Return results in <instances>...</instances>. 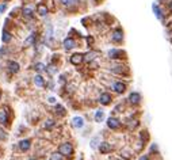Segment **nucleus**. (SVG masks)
<instances>
[{
  "instance_id": "nucleus-16",
  "label": "nucleus",
  "mask_w": 172,
  "mask_h": 160,
  "mask_svg": "<svg viewBox=\"0 0 172 160\" xmlns=\"http://www.w3.org/2000/svg\"><path fill=\"white\" fill-rule=\"evenodd\" d=\"M30 145H31V142H30V140H22L21 142H19V148H21L22 152H26L30 149Z\"/></svg>"
},
{
  "instance_id": "nucleus-33",
  "label": "nucleus",
  "mask_w": 172,
  "mask_h": 160,
  "mask_svg": "<svg viewBox=\"0 0 172 160\" xmlns=\"http://www.w3.org/2000/svg\"><path fill=\"white\" fill-rule=\"evenodd\" d=\"M168 8H169V11L172 12V0H169V1H168Z\"/></svg>"
},
{
  "instance_id": "nucleus-3",
  "label": "nucleus",
  "mask_w": 172,
  "mask_h": 160,
  "mask_svg": "<svg viewBox=\"0 0 172 160\" xmlns=\"http://www.w3.org/2000/svg\"><path fill=\"white\" fill-rule=\"evenodd\" d=\"M111 39H113V42H115V44H121V42L123 41V30L122 29H115L113 31V34H111Z\"/></svg>"
},
{
  "instance_id": "nucleus-1",
  "label": "nucleus",
  "mask_w": 172,
  "mask_h": 160,
  "mask_svg": "<svg viewBox=\"0 0 172 160\" xmlns=\"http://www.w3.org/2000/svg\"><path fill=\"white\" fill-rule=\"evenodd\" d=\"M125 57L126 53L122 49H111V50H108V59L111 60H122Z\"/></svg>"
},
{
  "instance_id": "nucleus-35",
  "label": "nucleus",
  "mask_w": 172,
  "mask_h": 160,
  "mask_svg": "<svg viewBox=\"0 0 172 160\" xmlns=\"http://www.w3.org/2000/svg\"><path fill=\"white\" fill-rule=\"evenodd\" d=\"M0 99H1V91H0Z\"/></svg>"
},
{
  "instance_id": "nucleus-24",
  "label": "nucleus",
  "mask_w": 172,
  "mask_h": 160,
  "mask_svg": "<svg viewBox=\"0 0 172 160\" xmlns=\"http://www.w3.org/2000/svg\"><path fill=\"white\" fill-rule=\"evenodd\" d=\"M60 3H61L62 6H65V7H70V6H73V4L77 3V0H60Z\"/></svg>"
},
{
  "instance_id": "nucleus-19",
  "label": "nucleus",
  "mask_w": 172,
  "mask_h": 160,
  "mask_svg": "<svg viewBox=\"0 0 172 160\" xmlns=\"http://www.w3.org/2000/svg\"><path fill=\"white\" fill-rule=\"evenodd\" d=\"M72 124L75 127H83V125H84V119L82 118V117H75V118L72 119Z\"/></svg>"
},
{
  "instance_id": "nucleus-31",
  "label": "nucleus",
  "mask_w": 172,
  "mask_h": 160,
  "mask_svg": "<svg viewBox=\"0 0 172 160\" xmlns=\"http://www.w3.org/2000/svg\"><path fill=\"white\" fill-rule=\"evenodd\" d=\"M138 160H149V156H146V155H144V156H141Z\"/></svg>"
},
{
  "instance_id": "nucleus-12",
  "label": "nucleus",
  "mask_w": 172,
  "mask_h": 160,
  "mask_svg": "<svg viewBox=\"0 0 172 160\" xmlns=\"http://www.w3.org/2000/svg\"><path fill=\"white\" fill-rule=\"evenodd\" d=\"M22 14H23V16L24 18H33L34 16V10H33V7H29V6H26V7H23L22 8Z\"/></svg>"
},
{
  "instance_id": "nucleus-23",
  "label": "nucleus",
  "mask_w": 172,
  "mask_h": 160,
  "mask_svg": "<svg viewBox=\"0 0 172 160\" xmlns=\"http://www.w3.org/2000/svg\"><path fill=\"white\" fill-rule=\"evenodd\" d=\"M103 118H105V111H103V110H98L96 113H95V121L100 122Z\"/></svg>"
},
{
  "instance_id": "nucleus-37",
  "label": "nucleus",
  "mask_w": 172,
  "mask_h": 160,
  "mask_svg": "<svg viewBox=\"0 0 172 160\" xmlns=\"http://www.w3.org/2000/svg\"><path fill=\"white\" fill-rule=\"evenodd\" d=\"M95 1H99V0H95Z\"/></svg>"
},
{
  "instance_id": "nucleus-34",
  "label": "nucleus",
  "mask_w": 172,
  "mask_h": 160,
  "mask_svg": "<svg viewBox=\"0 0 172 160\" xmlns=\"http://www.w3.org/2000/svg\"><path fill=\"white\" fill-rule=\"evenodd\" d=\"M49 102H50V103H54L56 99H54V98H49Z\"/></svg>"
},
{
  "instance_id": "nucleus-5",
  "label": "nucleus",
  "mask_w": 172,
  "mask_h": 160,
  "mask_svg": "<svg viewBox=\"0 0 172 160\" xmlns=\"http://www.w3.org/2000/svg\"><path fill=\"white\" fill-rule=\"evenodd\" d=\"M113 90L117 94H123V92L126 91V84L122 83V81H115V83L113 84Z\"/></svg>"
},
{
  "instance_id": "nucleus-8",
  "label": "nucleus",
  "mask_w": 172,
  "mask_h": 160,
  "mask_svg": "<svg viewBox=\"0 0 172 160\" xmlns=\"http://www.w3.org/2000/svg\"><path fill=\"white\" fill-rule=\"evenodd\" d=\"M62 46H64L65 50H70V49H73V47L76 46V42L73 38H70V37H68V38L64 39V44H62Z\"/></svg>"
},
{
  "instance_id": "nucleus-20",
  "label": "nucleus",
  "mask_w": 172,
  "mask_h": 160,
  "mask_svg": "<svg viewBox=\"0 0 172 160\" xmlns=\"http://www.w3.org/2000/svg\"><path fill=\"white\" fill-rule=\"evenodd\" d=\"M34 84H35L37 87H44V86H45L44 77H42L41 75H37V76H34Z\"/></svg>"
},
{
  "instance_id": "nucleus-26",
  "label": "nucleus",
  "mask_w": 172,
  "mask_h": 160,
  "mask_svg": "<svg viewBox=\"0 0 172 160\" xmlns=\"http://www.w3.org/2000/svg\"><path fill=\"white\" fill-rule=\"evenodd\" d=\"M56 113H59V116H65V109L62 106H60V104H57L56 106Z\"/></svg>"
},
{
  "instance_id": "nucleus-7",
  "label": "nucleus",
  "mask_w": 172,
  "mask_h": 160,
  "mask_svg": "<svg viewBox=\"0 0 172 160\" xmlns=\"http://www.w3.org/2000/svg\"><path fill=\"white\" fill-rule=\"evenodd\" d=\"M83 61H84V54H82V53H76L70 57V62H72L73 65H79Z\"/></svg>"
},
{
  "instance_id": "nucleus-21",
  "label": "nucleus",
  "mask_w": 172,
  "mask_h": 160,
  "mask_svg": "<svg viewBox=\"0 0 172 160\" xmlns=\"http://www.w3.org/2000/svg\"><path fill=\"white\" fill-rule=\"evenodd\" d=\"M111 71L114 72V73H118V75H122L126 72V67H122V65H117V67H113L111 68Z\"/></svg>"
},
{
  "instance_id": "nucleus-6",
  "label": "nucleus",
  "mask_w": 172,
  "mask_h": 160,
  "mask_svg": "<svg viewBox=\"0 0 172 160\" xmlns=\"http://www.w3.org/2000/svg\"><path fill=\"white\" fill-rule=\"evenodd\" d=\"M107 126L110 127V129H118V127L121 126V122L118 118H114V117H110V118L107 119Z\"/></svg>"
},
{
  "instance_id": "nucleus-11",
  "label": "nucleus",
  "mask_w": 172,
  "mask_h": 160,
  "mask_svg": "<svg viewBox=\"0 0 172 160\" xmlns=\"http://www.w3.org/2000/svg\"><path fill=\"white\" fill-rule=\"evenodd\" d=\"M35 41H37V34H30V36L27 37L26 39H24L23 46H24V47H30V46H33V45L35 44Z\"/></svg>"
},
{
  "instance_id": "nucleus-27",
  "label": "nucleus",
  "mask_w": 172,
  "mask_h": 160,
  "mask_svg": "<svg viewBox=\"0 0 172 160\" xmlns=\"http://www.w3.org/2000/svg\"><path fill=\"white\" fill-rule=\"evenodd\" d=\"M50 160H62V155L60 153H53L52 155V157H50Z\"/></svg>"
},
{
  "instance_id": "nucleus-18",
  "label": "nucleus",
  "mask_w": 172,
  "mask_h": 160,
  "mask_svg": "<svg viewBox=\"0 0 172 160\" xmlns=\"http://www.w3.org/2000/svg\"><path fill=\"white\" fill-rule=\"evenodd\" d=\"M12 39V36H11V33L10 31H7L6 29L3 30V33H1V41L4 42V44H8L10 41Z\"/></svg>"
},
{
  "instance_id": "nucleus-36",
  "label": "nucleus",
  "mask_w": 172,
  "mask_h": 160,
  "mask_svg": "<svg viewBox=\"0 0 172 160\" xmlns=\"http://www.w3.org/2000/svg\"><path fill=\"white\" fill-rule=\"evenodd\" d=\"M29 160H34V159H29Z\"/></svg>"
},
{
  "instance_id": "nucleus-4",
  "label": "nucleus",
  "mask_w": 172,
  "mask_h": 160,
  "mask_svg": "<svg viewBox=\"0 0 172 160\" xmlns=\"http://www.w3.org/2000/svg\"><path fill=\"white\" fill-rule=\"evenodd\" d=\"M152 10H153V12H155L156 18H157L159 21H163V19H164V14H163V10H161V7L159 6L157 3H153V4H152Z\"/></svg>"
},
{
  "instance_id": "nucleus-17",
  "label": "nucleus",
  "mask_w": 172,
  "mask_h": 160,
  "mask_svg": "<svg viewBox=\"0 0 172 160\" xmlns=\"http://www.w3.org/2000/svg\"><path fill=\"white\" fill-rule=\"evenodd\" d=\"M96 56H99L98 52H88L87 54H84V61L85 62H91L92 60L96 59Z\"/></svg>"
},
{
  "instance_id": "nucleus-14",
  "label": "nucleus",
  "mask_w": 172,
  "mask_h": 160,
  "mask_svg": "<svg viewBox=\"0 0 172 160\" xmlns=\"http://www.w3.org/2000/svg\"><path fill=\"white\" fill-rule=\"evenodd\" d=\"M8 71L11 73H18L19 72V64L16 61H10L8 62Z\"/></svg>"
},
{
  "instance_id": "nucleus-15",
  "label": "nucleus",
  "mask_w": 172,
  "mask_h": 160,
  "mask_svg": "<svg viewBox=\"0 0 172 160\" xmlns=\"http://www.w3.org/2000/svg\"><path fill=\"white\" fill-rule=\"evenodd\" d=\"M111 149H113V147H111V144H108V142H102L99 145V151L102 152V153H108V152H111Z\"/></svg>"
},
{
  "instance_id": "nucleus-32",
  "label": "nucleus",
  "mask_w": 172,
  "mask_h": 160,
  "mask_svg": "<svg viewBox=\"0 0 172 160\" xmlns=\"http://www.w3.org/2000/svg\"><path fill=\"white\" fill-rule=\"evenodd\" d=\"M87 42H88V45H91L93 42V39H92V37H88L87 38Z\"/></svg>"
},
{
  "instance_id": "nucleus-22",
  "label": "nucleus",
  "mask_w": 172,
  "mask_h": 160,
  "mask_svg": "<svg viewBox=\"0 0 172 160\" xmlns=\"http://www.w3.org/2000/svg\"><path fill=\"white\" fill-rule=\"evenodd\" d=\"M7 121H8L7 111H4V110H0V125H6Z\"/></svg>"
},
{
  "instance_id": "nucleus-28",
  "label": "nucleus",
  "mask_w": 172,
  "mask_h": 160,
  "mask_svg": "<svg viewBox=\"0 0 172 160\" xmlns=\"http://www.w3.org/2000/svg\"><path fill=\"white\" fill-rule=\"evenodd\" d=\"M53 126H54V121H53V119H47L46 124H45V127H46V129H52Z\"/></svg>"
},
{
  "instance_id": "nucleus-10",
  "label": "nucleus",
  "mask_w": 172,
  "mask_h": 160,
  "mask_svg": "<svg viewBox=\"0 0 172 160\" xmlns=\"http://www.w3.org/2000/svg\"><path fill=\"white\" fill-rule=\"evenodd\" d=\"M129 102H130L131 104H138L141 102V95L138 94V92H131L130 95H129Z\"/></svg>"
},
{
  "instance_id": "nucleus-30",
  "label": "nucleus",
  "mask_w": 172,
  "mask_h": 160,
  "mask_svg": "<svg viewBox=\"0 0 172 160\" xmlns=\"http://www.w3.org/2000/svg\"><path fill=\"white\" fill-rule=\"evenodd\" d=\"M6 8H7V4H6V3H4V4H0V12H3Z\"/></svg>"
},
{
  "instance_id": "nucleus-25",
  "label": "nucleus",
  "mask_w": 172,
  "mask_h": 160,
  "mask_svg": "<svg viewBox=\"0 0 172 160\" xmlns=\"http://www.w3.org/2000/svg\"><path fill=\"white\" fill-rule=\"evenodd\" d=\"M34 69L37 72H42V71H45V69H46V67H45L42 62H37V64L34 65Z\"/></svg>"
},
{
  "instance_id": "nucleus-13",
  "label": "nucleus",
  "mask_w": 172,
  "mask_h": 160,
  "mask_svg": "<svg viewBox=\"0 0 172 160\" xmlns=\"http://www.w3.org/2000/svg\"><path fill=\"white\" fill-rule=\"evenodd\" d=\"M99 102L102 104H105V106H106V104H108L111 102V95L107 94V92H103V94L99 96Z\"/></svg>"
},
{
  "instance_id": "nucleus-29",
  "label": "nucleus",
  "mask_w": 172,
  "mask_h": 160,
  "mask_svg": "<svg viewBox=\"0 0 172 160\" xmlns=\"http://www.w3.org/2000/svg\"><path fill=\"white\" fill-rule=\"evenodd\" d=\"M46 69H47V71H49V72H50V73H52V75H53V73H56V72H57V69H56L54 67H52V65H50V67H47Z\"/></svg>"
},
{
  "instance_id": "nucleus-9",
  "label": "nucleus",
  "mask_w": 172,
  "mask_h": 160,
  "mask_svg": "<svg viewBox=\"0 0 172 160\" xmlns=\"http://www.w3.org/2000/svg\"><path fill=\"white\" fill-rule=\"evenodd\" d=\"M37 12L41 16H46L47 12H49V8H47V6L45 3H38L37 4Z\"/></svg>"
},
{
  "instance_id": "nucleus-2",
  "label": "nucleus",
  "mask_w": 172,
  "mask_h": 160,
  "mask_svg": "<svg viewBox=\"0 0 172 160\" xmlns=\"http://www.w3.org/2000/svg\"><path fill=\"white\" fill-rule=\"evenodd\" d=\"M59 152L62 155V156H70V155L73 153V148H72V145H70L69 142H64V144L60 145Z\"/></svg>"
}]
</instances>
